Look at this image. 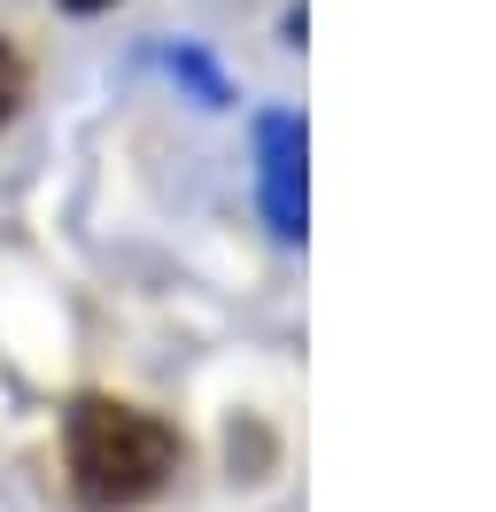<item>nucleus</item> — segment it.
<instances>
[{
    "mask_svg": "<svg viewBox=\"0 0 496 512\" xmlns=\"http://www.w3.org/2000/svg\"><path fill=\"white\" fill-rule=\"evenodd\" d=\"M264 148H272V218H279V233H303V187H295L303 132H295V125H272V132H264Z\"/></svg>",
    "mask_w": 496,
    "mask_h": 512,
    "instance_id": "obj_2",
    "label": "nucleus"
},
{
    "mask_svg": "<svg viewBox=\"0 0 496 512\" xmlns=\"http://www.w3.org/2000/svg\"><path fill=\"white\" fill-rule=\"evenodd\" d=\"M16 101H24V63H16L8 47H0V125L16 117Z\"/></svg>",
    "mask_w": 496,
    "mask_h": 512,
    "instance_id": "obj_3",
    "label": "nucleus"
},
{
    "mask_svg": "<svg viewBox=\"0 0 496 512\" xmlns=\"http://www.w3.org/2000/svg\"><path fill=\"white\" fill-rule=\"evenodd\" d=\"M62 466H70L78 505L124 512V505H148L155 489L179 474V435L155 412H140V404L78 396L70 419H62Z\"/></svg>",
    "mask_w": 496,
    "mask_h": 512,
    "instance_id": "obj_1",
    "label": "nucleus"
},
{
    "mask_svg": "<svg viewBox=\"0 0 496 512\" xmlns=\"http://www.w3.org/2000/svg\"><path fill=\"white\" fill-rule=\"evenodd\" d=\"M62 8H109V0H62Z\"/></svg>",
    "mask_w": 496,
    "mask_h": 512,
    "instance_id": "obj_4",
    "label": "nucleus"
}]
</instances>
